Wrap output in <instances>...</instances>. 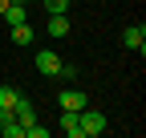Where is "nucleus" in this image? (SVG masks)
Instances as JSON below:
<instances>
[{
	"instance_id": "nucleus-1",
	"label": "nucleus",
	"mask_w": 146,
	"mask_h": 138,
	"mask_svg": "<svg viewBox=\"0 0 146 138\" xmlns=\"http://www.w3.org/2000/svg\"><path fill=\"white\" fill-rule=\"evenodd\" d=\"M77 122H81V134H85V138L106 134V114H102V110H89V106H85V110L77 114Z\"/></svg>"
},
{
	"instance_id": "nucleus-2",
	"label": "nucleus",
	"mask_w": 146,
	"mask_h": 138,
	"mask_svg": "<svg viewBox=\"0 0 146 138\" xmlns=\"http://www.w3.org/2000/svg\"><path fill=\"white\" fill-rule=\"evenodd\" d=\"M33 61H36V69H41L45 77H57V69H61V57L53 53V49H41V53H36Z\"/></svg>"
},
{
	"instance_id": "nucleus-3",
	"label": "nucleus",
	"mask_w": 146,
	"mask_h": 138,
	"mask_svg": "<svg viewBox=\"0 0 146 138\" xmlns=\"http://www.w3.org/2000/svg\"><path fill=\"white\" fill-rule=\"evenodd\" d=\"M57 102H61V110H77V114H81V110L89 106V98H85V94H77V90H73V85H69V90H61V94H57Z\"/></svg>"
},
{
	"instance_id": "nucleus-4",
	"label": "nucleus",
	"mask_w": 146,
	"mask_h": 138,
	"mask_svg": "<svg viewBox=\"0 0 146 138\" xmlns=\"http://www.w3.org/2000/svg\"><path fill=\"white\" fill-rule=\"evenodd\" d=\"M12 118H16V122H21V126H29V122H36V106H33V102L21 94V98H16V106H12Z\"/></svg>"
},
{
	"instance_id": "nucleus-5",
	"label": "nucleus",
	"mask_w": 146,
	"mask_h": 138,
	"mask_svg": "<svg viewBox=\"0 0 146 138\" xmlns=\"http://www.w3.org/2000/svg\"><path fill=\"white\" fill-rule=\"evenodd\" d=\"M122 45H126V49H138V53H142V49H146V25H130V29L122 33Z\"/></svg>"
},
{
	"instance_id": "nucleus-6",
	"label": "nucleus",
	"mask_w": 146,
	"mask_h": 138,
	"mask_svg": "<svg viewBox=\"0 0 146 138\" xmlns=\"http://www.w3.org/2000/svg\"><path fill=\"white\" fill-rule=\"evenodd\" d=\"M61 134L65 138H85L81 134V122H77V110H61Z\"/></svg>"
},
{
	"instance_id": "nucleus-7",
	"label": "nucleus",
	"mask_w": 146,
	"mask_h": 138,
	"mask_svg": "<svg viewBox=\"0 0 146 138\" xmlns=\"http://www.w3.org/2000/svg\"><path fill=\"white\" fill-rule=\"evenodd\" d=\"M0 16L8 21V29H12V25H25V21H29V4H8Z\"/></svg>"
},
{
	"instance_id": "nucleus-8",
	"label": "nucleus",
	"mask_w": 146,
	"mask_h": 138,
	"mask_svg": "<svg viewBox=\"0 0 146 138\" xmlns=\"http://www.w3.org/2000/svg\"><path fill=\"white\" fill-rule=\"evenodd\" d=\"M49 33L53 37H69V16L65 12H49Z\"/></svg>"
},
{
	"instance_id": "nucleus-9",
	"label": "nucleus",
	"mask_w": 146,
	"mask_h": 138,
	"mask_svg": "<svg viewBox=\"0 0 146 138\" xmlns=\"http://www.w3.org/2000/svg\"><path fill=\"white\" fill-rule=\"evenodd\" d=\"M8 37H12V45H21V49L33 45V29H29V21H25V25H12V29H8Z\"/></svg>"
},
{
	"instance_id": "nucleus-10",
	"label": "nucleus",
	"mask_w": 146,
	"mask_h": 138,
	"mask_svg": "<svg viewBox=\"0 0 146 138\" xmlns=\"http://www.w3.org/2000/svg\"><path fill=\"white\" fill-rule=\"evenodd\" d=\"M16 98H21V94H16L12 85H0V110H12V106H16Z\"/></svg>"
},
{
	"instance_id": "nucleus-11",
	"label": "nucleus",
	"mask_w": 146,
	"mask_h": 138,
	"mask_svg": "<svg viewBox=\"0 0 146 138\" xmlns=\"http://www.w3.org/2000/svg\"><path fill=\"white\" fill-rule=\"evenodd\" d=\"M25 138H49V126H41V122H29V126H25Z\"/></svg>"
},
{
	"instance_id": "nucleus-12",
	"label": "nucleus",
	"mask_w": 146,
	"mask_h": 138,
	"mask_svg": "<svg viewBox=\"0 0 146 138\" xmlns=\"http://www.w3.org/2000/svg\"><path fill=\"white\" fill-rule=\"evenodd\" d=\"M41 4H45V12H69L73 0H41Z\"/></svg>"
},
{
	"instance_id": "nucleus-13",
	"label": "nucleus",
	"mask_w": 146,
	"mask_h": 138,
	"mask_svg": "<svg viewBox=\"0 0 146 138\" xmlns=\"http://www.w3.org/2000/svg\"><path fill=\"white\" fill-rule=\"evenodd\" d=\"M57 77H61V81H73V77H77V65H69V61H61V69H57Z\"/></svg>"
},
{
	"instance_id": "nucleus-14",
	"label": "nucleus",
	"mask_w": 146,
	"mask_h": 138,
	"mask_svg": "<svg viewBox=\"0 0 146 138\" xmlns=\"http://www.w3.org/2000/svg\"><path fill=\"white\" fill-rule=\"evenodd\" d=\"M8 4H29V0H8Z\"/></svg>"
},
{
	"instance_id": "nucleus-15",
	"label": "nucleus",
	"mask_w": 146,
	"mask_h": 138,
	"mask_svg": "<svg viewBox=\"0 0 146 138\" xmlns=\"http://www.w3.org/2000/svg\"><path fill=\"white\" fill-rule=\"evenodd\" d=\"M4 8H8V0H0V12H4Z\"/></svg>"
},
{
	"instance_id": "nucleus-16",
	"label": "nucleus",
	"mask_w": 146,
	"mask_h": 138,
	"mask_svg": "<svg viewBox=\"0 0 146 138\" xmlns=\"http://www.w3.org/2000/svg\"><path fill=\"white\" fill-rule=\"evenodd\" d=\"M0 114H4V110H0Z\"/></svg>"
}]
</instances>
